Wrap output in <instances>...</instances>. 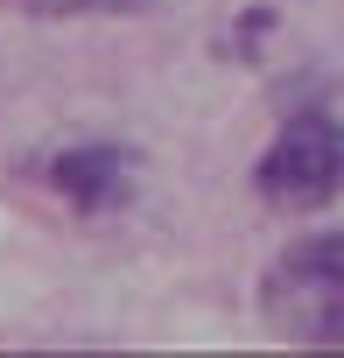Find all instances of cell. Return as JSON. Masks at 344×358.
Wrapping results in <instances>:
<instances>
[{
    "label": "cell",
    "mask_w": 344,
    "mask_h": 358,
    "mask_svg": "<svg viewBox=\"0 0 344 358\" xmlns=\"http://www.w3.org/2000/svg\"><path fill=\"white\" fill-rule=\"evenodd\" d=\"M50 190H57L71 211L99 218V211H113V204L127 197V155L106 148V141H92V148H64V155L50 162Z\"/></svg>",
    "instance_id": "cell-3"
},
{
    "label": "cell",
    "mask_w": 344,
    "mask_h": 358,
    "mask_svg": "<svg viewBox=\"0 0 344 358\" xmlns=\"http://www.w3.org/2000/svg\"><path fill=\"white\" fill-rule=\"evenodd\" d=\"M260 323L281 344L337 351L344 344V232H302L274 253L260 281Z\"/></svg>",
    "instance_id": "cell-1"
},
{
    "label": "cell",
    "mask_w": 344,
    "mask_h": 358,
    "mask_svg": "<svg viewBox=\"0 0 344 358\" xmlns=\"http://www.w3.org/2000/svg\"><path fill=\"white\" fill-rule=\"evenodd\" d=\"M253 190L274 211H323V204H337L344 197V127L330 113H295L267 141V155L253 169Z\"/></svg>",
    "instance_id": "cell-2"
}]
</instances>
